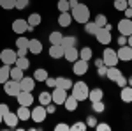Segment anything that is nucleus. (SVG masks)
Instances as JSON below:
<instances>
[{"instance_id": "f257e3e1", "label": "nucleus", "mask_w": 132, "mask_h": 131, "mask_svg": "<svg viewBox=\"0 0 132 131\" xmlns=\"http://www.w3.org/2000/svg\"><path fill=\"white\" fill-rule=\"evenodd\" d=\"M71 14H72V20L81 23V25H85L86 21L90 20V9H88L86 4H78V5H74Z\"/></svg>"}, {"instance_id": "f03ea898", "label": "nucleus", "mask_w": 132, "mask_h": 131, "mask_svg": "<svg viewBox=\"0 0 132 131\" xmlns=\"http://www.w3.org/2000/svg\"><path fill=\"white\" fill-rule=\"evenodd\" d=\"M71 94L76 98L78 101H85L88 99V92H90V89H88V85L85 83V81H76V83H72L71 87Z\"/></svg>"}, {"instance_id": "7ed1b4c3", "label": "nucleus", "mask_w": 132, "mask_h": 131, "mask_svg": "<svg viewBox=\"0 0 132 131\" xmlns=\"http://www.w3.org/2000/svg\"><path fill=\"white\" fill-rule=\"evenodd\" d=\"M16 59H18V53L12 48H4V50L0 51V60L4 62V64H7V66H14Z\"/></svg>"}, {"instance_id": "20e7f679", "label": "nucleus", "mask_w": 132, "mask_h": 131, "mask_svg": "<svg viewBox=\"0 0 132 131\" xmlns=\"http://www.w3.org/2000/svg\"><path fill=\"white\" fill-rule=\"evenodd\" d=\"M102 60L104 64L108 66V67H111V66H118V55H116V51L113 50V48H104V53H102Z\"/></svg>"}, {"instance_id": "39448f33", "label": "nucleus", "mask_w": 132, "mask_h": 131, "mask_svg": "<svg viewBox=\"0 0 132 131\" xmlns=\"http://www.w3.org/2000/svg\"><path fill=\"white\" fill-rule=\"evenodd\" d=\"M4 92L7 94V96H11V98H16L18 94L21 92V87H20V81L16 80H7L5 83H4Z\"/></svg>"}, {"instance_id": "423d86ee", "label": "nucleus", "mask_w": 132, "mask_h": 131, "mask_svg": "<svg viewBox=\"0 0 132 131\" xmlns=\"http://www.w3.org/2000/svg\"><path fill=\"white\" fill-rule=\"evenodd\" d=\"M46 117H48V112H46V108H44L42 105L35 106V108H32L30 119H32L34 122H37V124H42V122L46 121Z\"/></svg>"}, {"instance_id": "0eeeda50", "label": "nucleus", "mask_w": 132, "mask_h": 131, "mask_svg": "<svg viewBox=\"0 0 132 131\" xmlns=\"http://www.w3.org/2000/svg\"><path fill=\"white\" fill-rule=\"evenodd\" d=\"M95 39L99 41L101 44L108 46V44L111 43V30H108V29H104V27H99V30L95 32Z\"/></svg>"}, {"instance_id": "6e6552de", "label": "nucleus", "mask_w": 132, "mask_h": 131, "mask_svg": "<svg viewBox=\"0 0 132 131\" xmlns=\"http://www.w3.org/2000/svg\"><path fill=\"white\" fill-rule=\"evenodd\" d=\"M116 55H118V60L120 62H130L132 60V48L129 44H123L116 50Z\"/></svg>"}, {"instance_id": "1a4fd4ad", "label": "nucleus", "mask_w": 132, "mask_h": 131, "mask_svg": "<svg viewBox=\"0 0 132 131\" xmlns=\"http://www.w3.org/2000/svg\"><path fill=\"white\" fill-rule=\"evenodd\" d=\"M16 99H18V105H21V106H30V105H34V94L30 91H21L16 96Z\"/></svg>"}, {"instance_id": "9d476101", "label": "nucleus", "mask_w": 132, "mask_h": 131, "mask_svg": "<svg viewBox=\"0 0 132 131\" xmlns=\"http://www.w3.org/2000/svg\"><path fill=\"white\" fill-rule=\"evenodd\" d=\"M88 62L86 60H81V59H78V60L72 64V73L74 74H78V76H83V74H86L88 73Z\"/></svg>"}, {"instance_id": "9b49d317", "label": "nucleus", "mask_w": 132, "mask_h": 131, "mask_svg": "<svg viewBox=\"0 0 132 131\" xmlns=\"http://www.w3.org/2000/svg\"><path fill=\"white\" fill-rule=\"evenodd\" d=\"M12 32L14 34H25L28 32V21L25 18H16L12 21Z\"/></svg>"}, {"instance_id": "f8f14e48", "label": "nucleus", "mask_w": 132, "mask_h": 131, "mask_svg": "<svg viewBox=\"0 0 132 131\" xmlns=\"http://www.w3.org/2000/svg\"><path fill=\"white\" fill-rule=\"evenodd\" d=\"M118 32L122 34V36H132V20L129 18H123V20L118 21Z\"/></svg>"}, {"instance_id": "ddd939ff", "label": "nucleus", "mask_w": 132, "mask_h": 131, "mask_svg": "<svg viewBox=\"0 0 132 131\" xmlns=\"http://www.w3.org/2000/svg\"><path fill=\"white\" fill-rule=\"evenodd\" d=\"M67 98V91H63V89H58V87H55V91L51 92V99L55 105H63V101Z\"/></svg>"}, {"instance_id": "4468645a", "label": "nucleus", "mask_w": 132, "mask_h": 131, "mask_svg": "<svg viewBox=\"0 0 132 131\" xmlns=\"http://www.w3.org/2000/svg\"><path fill=\"white\" fill-rule=\"evenodd\" d=\"M4 122H5V126H7V128H18L20 117H18V113H16V112H7V113L4 115Z\"/></svg>"}, {"instance_id": "2eb2a0df", "label": "nucleus", "mask_w": 132, "mask_h": 131, "mask_svg": "<svg viewBox=\"0 0 132 131\" xmlns=\"http://www.w3.org/2000/svg\"><path fill=\"white\" fill-rule=\"evenodd\" d=\"M63 59L67 62H76L79 59V50L76 48V46H71V48H65L63 51Z\"/></svg>"}, {"instance_id": "dca6fc26", "label": "nucleus", "mask_w": 132, "mask_h": 131, "mask_svg": "<svg viewBox=\"0 0 132 131\" xmlns=\"http://www.w3.org/2000/svg\"><path fill=\"white\" fill-rule=\"evenodd\" d=\"M20 87L21 91H34L35 89V80H34V76H23L20 80Z\"/></svg>"}, {"instance_id": "f3484780", "label": "nucleus", "mask_w": 132, "mask_h": 131, "mask_svg": "<svg viewBox=\"0 0 132 131\" xmlns=\"http://www.w3.org/2000/svg\"><path fill=\"white\" fill-rule=\"evenodd\" d=\"M28 51L34 55H41L42 53V43L39 39H28Z\"/></svg>"}, {"instance_id": "a211bd4d", "label": "nucleus", "mask_w": 132, "mask_h": 131, "mask_svg": "<svg viewBox=\"0 0 132 131\" xmlns=\"http://www.w3.org/2000/svg\"><path fill=\"white\" fill-rule=\"evenodd\" d=\"M63 51H65V48H63L62 44H51L50 46V57L58 60V59L63 57Z\"/></svg>"}, {"instance_id": "6ab92c4d", "label": "nucleus", "mask_w": 132, "mask_h": 131, "mask_svg": "<svg viewBox=\"0 0 132 131\" xmlns=\"http://www.w3.org/2000/svg\"><path fill=\"white\" fill-rule=\"evenodd\" d=\"M78 103H79V101L76 99V98H74V96H67V98H65V101H63V106H65V110L67 112H76L78 110Z\"/></svg>"}, {"instance_id": "aec40b11", "label": "nucleus", "mask_w": 132, "mask_h": 131, "mask_svg": "<svg viewBox=\"0 0 132 131\" xmlns=\"http://www.w3.org/2000/svg\"><path fill=\"white\" fill-rule=\"evenodd\" d=\"M120 99L123 103H132V87L130 85H125L120 89Z\"/></svg>"}, {"instance_id": "412c9836", "label": "nucleus", "mask_w": 132, "mask_h": 131, "mask_svg": "<svg viewBox=\"0 0 132 131\" xmlns=\"http://www.w3.org/2000/svg\"><path fill=\"white\" fill-rule=\"evenodd\" d=\"M71 21H74V20H72L71 11H67V12H60V16H58V25H60V27H71Z\"/></svg>"}, {"instance_id": "4be33fe9", "label": "nucleus", "mask_w": 132, "mask_h": 131, "mask_svg": "<svg viewBox=\"0 0 132 131\" xmlns=\"http://www.w3.org/2000/svg\"><path fill=\"white\" fill-rule=\"evenodd\" d=\"M16 113H18V117H20V121H30V115H32V110L30 106H18V110H16Z\"/></svg>"}, {"instance_id": "5701e85b", "label": "nucleus", "mask_w": 132, "mask_h": 131, "mask_svg": "<svg viewBox=\"0 0 132 131\" xmlns=\"http://www.w3.org/2000/svg\"><path fill=\"white\" fill-rule=\"evenodd\" d=\"M122 74H123V73L118 69V66H111V67H108V74H106V78H109L111 81H116Z\"/></svg>"}, {"instance_id": "b1692460", "label": "nucleus", "mask_w": 132, "mask_h": 131, "mask_svg": "<svg viewBox=\"0 0 132 131\" xmlns=\"http://www.w3.org/2000/svg\"><path fill=\"white\" fill-rule=\"evenodd\" d=\"M102 98H104V91L102 89H92L90 92H88V99L92 101V103H95V101H102Z\"/></svg>"}, {"instance_id": "393cba45", "label": "nucleus", "mask_w": 132, "mask_h": 131, "mask_svg": "<svg viewBox=\"0 0 132 131\" xmlns=\"http://www.w3.org/2000/svg\"><path fill=\"white\" fill-rule=\"evenodd\" d=\"M9 73H11V66H7V64H2V66H0V83H2V85L11 78Z\"/></svg>"}, {"instance_id": "a878e982", "label": "nucleus", "mask_w": 132, "mask_h": 131, "mask_svg": "<svg viewBox=\"0 0 132 131\" xmlns=\"http://www.w3.org/2000/svg\"><path fill=\"white\" fill-rule=\"evenodd\" d=\"M56 87H58V89H63V91H71L72 81L69 80V78H65V76H58V78H56Z\"/></svg>"}, {"instance_id": "bb28decb", "label": "nucleus", "mask_w": 132, "mask_h": 131, "mask_svg": "<svg viewBox=\"0 0 132 131\" xmlns=\"http://www.w3.org/2000/svg\"><path fill=\"white\" fill-rule=\"evenodd\" d=\"M92 57H93V51H92L90 46H85V48H81V50H79V59H81V60L90 62Z\"/></svg>"}, {"instance_id": "cd10ccee", "label": "nucleus", "mask_w": 132, "mask_h": 131, "mask_svg": "<svg viewBox=\"0 0 132 131\" xmlns=\"http://www.w3.org/2000/svg\"><path fill=\"white\" fill-rule=\"evenodd\" d=\"M27 21H28V25H30V27H34V29H35L37 25H41L42 18H41V14H39V12H32L30 16L27 18Z\"/></svg>"}, {"instance_id": "c85d7f7f", "label": "nucleus", "mask_w": 132, "mask_h": 131, "mask_svg": "<svg viewBox=\"0 0 132 131\" xmlns=\"http://www.w3.org/2000/svg\"><path fill=\"white\" fill-rule=\"evenodd\" d=\"M48 76H50V74H48V71L42 69V67H39V69L34 71V80H35V81H46Z\"/></svg>"}, {"instance_id": "c756f323", "label": "nucleus", "mask_w": 132, "mask_h": 131, "mask_svg": "<svg viewBox=\"0 0 132 131\" xmlns=\"http://www.w3.org/2000/svg\"><path fill=\"white\" fill-rule=\"evenodd\" d=\"M78 44V39L74 36H63L62 37V46L63 48H71V46H76Z\"/></svg>"}, {"instance_id": "7c9ffc66", "label": "nucleus", "mask_w": 132, "mask_h": 131, "mask_svg": "<svg viewBox=\"0 0 132 131\" xmlns=\"http://www.w3.org/2000/svg\"><path fill=\"white\" fill-rule=\"evenodd\" d=\"M11 80H16V81H20L21 78H23V69H20L18 66H11Z\"/></svg>"}, {"instance_id": "2f4dec72", "label": "nucleus", "mask_w": 132, "mask_h": 131, "mask_svg": "<svg viewBox=\"0 0 132 131\" xmlns=\"http://www.w3.org/2000/svg\"><path fill=\"white\" fill-rule=\"evenodd\" d=\"M62 37H63V34L58 30L51 32L50 34V44H62Z\"/></svg>"}, {"instance_id": "473e14b6", "label": "nucleus", "mask_w": 132, "mask_h": 131, "mask_svg": "<svg viewBox=\"0 0 132 131\" xmlns=\"http://www.w3.org/2000/svg\"><path fill=\"white\" fill-rule=\"evenodd\" d=\"M99 30V27H97V23H95V21H86V23H85V32H86V34H90V36H95V32Z\"/></svg>"}, {"instance_id": "72a5a7b5", "label": "nucleus", "mask_w": 132, "mask_h": 131, "mask_svg": "<svg viewBox=\"0 0 132 131\" xmlns=\"http://www.w3.org/2000/svg\"><path fill=\"white\" fill-rule=\"evenodd\" d=\"M39 103H41L42 106H46V105H50V103H53V99H51V92H41L39 94Z\"/></svg>"}, {"instance_id": "f704fd0d", "label": "nucleus", "mask_w": 132, "mask_h": 131, "mask_svg": "<svg viewBox=\"0 0 132 131\" xmlns=\"http://www.w3.org/2000/svg\"><path fill=\"white\" fill-rule=\"evenodd\" d=\"M14 66H18V67H20V69H28V67H30V60H28V59H27V57H18V59H16V64H14Z\"/></svg>"}, {"instance_id": "c9c22d12", "label": "nucleus", "mask_w": 132, "mask_h": 131, "mask_svg": "<svg viewBox=\"0 0 132 131\" xmlns=\"http://www.w3.org/2000/svg\"><path fill=\"white\" fill-rule=\"evenodd\" d=\"M0 7L5 9V11L14 9L16 7V0H0Z\"/></svg>"}, {"instance_id": "e433bc0d", "label": "nucleus", "mask_w": 132, "mask_h": 131, "mask_svg": "<svg viewBox=\"0 0 132 131\" xmlns=\"http://www.w3.org/2000/svg\"><path fill=\"white\" fill-rule=\"evenodd\" d=\"M113 5H114V9H116V11H122V12H123V11L129 7V2H127V0H114Z\"/></svg>"}, {"instance_id": "4c0bfd02", "label": "nucleus", "mask_w": 132, "mask_h": 131, "mask_svg": "<svg viewBox=\"0 0 132 131\" xmlns=\"http://www.w3.org/2000/svg\"><path fill=\"white\" fill-rule=\"evenodd\" d=\"M56 7H58V11H60V12H67V11H71V5H69V0H58Z\"/></svg>"}, {"instance_id": "58836bf2", "label": "nucleus", "mask_w": 132, "mask_h": 131, "mask_svg": "<svg viewBox=\"0 0 132 131\" xmlns=\"http://www.w3.org/2000/svg\"><path fill=\"white\" fill-rule=\"evenodd\" d=\"M92 110L95 112V113H102V112L106 110V106H104L102 101H95V103H92Z\"/></svg>"}, {"instance_id": "ea45409f", "label": "nucleus", "mask_w": 132, "mask_h": 131, "mask_svg": "<svg viewBox=\"0 0 132 131\" xmlns=\"http://www.w3.org/2000/svg\"><path fill=\"white\" fill-rule=\"evenodd\" d=\"M86 128H88V126H86V122L79 121V122H74V124L71 126V131H85Z\"/></svg>"}, {"instance_id": "a19ab883", "label": "nucleus", "mask_w": 132, "mask_h": 131, "mask_svg": "<svg viewBox=\"0 0 132 131\" xmlns=\"http://www.w3.org/2000/svg\"><path fill=\"white\" fill-rule=\"evenodd\" d=\"M93 21L97 23V27H104V25L108 23V18H106V14H97Z\"/></svg>"}, {"instance_id": "79ce46f5", "label": "nucleus", "mask_w": 132, "mask_h": 131, "mask_svg": "<svg viewBox=\"0 0 132 131\" xmlns=\"http://www.w3.org/2000/svg\"><path fill=\"white\" fill-rule=\"evenodd\" d=\"M16 46H18V48H28V39L23 37V36H20V37L16 39Z\"/></svg>"}, {"instance_id": "37998d69", "label": "nucleus", "mask_w": 132, "mask_h": 131, "mask_svg": "<svg viewBox=\"0 0 132 131\" xmlns=\"http://www.w3.org/2000/svg\"><path fill=\"white\" fill-rule=\"evenodd\" d=\"M30 4V0H16V7L14 9H18V11H23L27 5Z\"/></svg>"}, {"instance_id": "c03bdc74", "label": "nucleus", "mask_w": 132, "mask_h": 131, "mask_svg": "<svg viewBox=\"0 0 132 131\" xmlns=\"http://www.w3.org/2000/svg\"><path fill=\"white\" fill-rule=\"evenodd\" d=\"M97 74H99L101 78H106V74H108V66H106V64L99 66V67H97Z\"/></svg>"}, {"instance_id": "a18cd8bd", "label": "nucleus", "mask_w": 132, "mask_h": 131, "mask_svg": "<svg viewBox=\"0 0 132 131\" xmlns=\"http://www.w3.org/2000/svg\"><path fill=\"white\" fill-rule=\"evenodd\" d=\"M95 129H97V131H109V129H111V126H109V124H106V122H97Z\"/></svg>"}, {"instance_id": "49530a36", "label": "nucleus", "mask_w": 132, "mask_h": 131, "mask_svg": "<svg viewBox=\"0 0 132 131\" xmlns=\"http://www.w3.org/2000/svg\"><path fill=\"white\" fill-rule=\"evenodd\" d=\"M86 126H88V128H95V126H97L95 115H88V117H86Z\"/></svg>"}, {"instance_id": "de8ad7c7", "label": "nucleus", "mask_w": 132, "mask_h": 131, "mask_svg": "<svg viewBox=\"0 0 132 131\" xmlns=\"http://www.w3.org/2000/svg\"><path fill=\"white\" fill-rule=\"evenodd\" d=\"M55 131H71V126L60 122V124H56V126H55Z\"/></svg>"}, {"instance_id": "09e8293b", "label": "nucleus", "mask_w": 132, "mask_h": 131, "mask_svg": "<svg viewBox=\"0 0 132 131\" xmlns=\"http://www.w3.org/2000/svg\"><path fill=\"white\" fill-rule=\"evenodd\" d=\"M114 83H116L120 89H122V87H125V85H129V83H127V76H123V74H122V76H120L116 81H114Z\"/></svg>"}, {"instance_id": "8fccbe9b", "label": "nucleus", "mask_w": 132, "mask_h": 131, "mask_svg": "<svg viewBox=\"0 0 132 131\" xmlns=\"http://www.w3.org/2000/svg\"><path fill=\"white\" fill-rule=\"evenodd\" d=\"M44 83H46V85H48L50 89H55V87H56V78H50V76H48Z\"/></svg>"}, {"instance_id": "3c124183", "label": "nucleus", "mask_w": 132, "mask_h": 131, "mask_svg": "<svg viewBox=\"0 0 132 131\" xmlns=\"http://www.w3.org/2000/svg\"><path fill=\"white\" fill-rule=\"evenodd\" d=\"M7 112H11L9 105H7V103H0V115H5Z\"/></svg>"}, {"instance_id": "603ef678", "label": "nucleus", "mask_w": 132, "mask_h": 131, "mask_svg": "<svg viewBox=\"0 0 132 131\" xmlns=\"http://www.w3.org/2000/svg\"><path fill=\"white\" fill-rule=\"evenodd\" d=\"M16 53H18V57H27L28 55V48H18Z\"/></svg>"}, {"instance_id": "864d4df0", "label": "nucleus", "mask_w": 132, "mask_h": 131, "mask_svg": "<svg viewBox=\"0 0 132 131\" xmlns=\"http://www.w3.org/2000/svg\"><path fill=\"white\" fill-rule=\"evenodd\" d=\"M44 108H46V112H48V113H55V112H56V106H55V105H46V106H44Z\"/></svg>"}, {"instance_id": "5fc2aeb1", "label": "nucleus", "mask_w": 132, "mask_h": 131, "mask_svg": "<svg viewBox=\"0 0 132 131\" xmlns=\"http://www.w3.org/2000/svg\"><path fill=\"white\" fill-rule=\"evenodd\" d=\"M123 44H127V36H122V34H120V37H118V46H123Z\"/></svg>"}, {"instance_id": "6e6d98bb", "label": "nucleus", "mask_w": 132, "mask_h": 131, "mask_svg": "<svg viewBox=\"0 0 132 131\" xmlns=\"http://www.w3.org/2000/svg\"><path fill=\"white\" fill-rule=\"evenodd\" d=\"M125 12V18H129V20H132V7H127V9L123 11Z\"/></svg>"}, {"instance_id": "4d7b16f0", "label": "nucleus", "mask_w": 132, "mask_h": 131, "mask_svg": "<svg viewBox=\"0 0 132 131\" xmlns=\"http://www.w3.org/2000/svg\"><path fill=\"white\" fill-rule=\"evenodd\" d=\"M78 4H79L78 0H69V5H71V9L74 7V5H78Z\"/></svg>"}, {"instance_id": "13d9d810", "label": "nucleus", "mask_w": 132, "mask_h": 131, "mask_svg": "<svg viewBox=\"0 0 132 131\" xmlns=\"http://www.w3.org/2000/svg\"><path fill=\"white\" fill-rule=\"evenodd\" d=\"M102 64H104V60H102V59H97V60H95V67H99Z\"/></svg>"}, {"instance_id": "bf43d9fd", "label": "nucleus", "mask_w": 132, "mask_h": 131, "mask_svg": "<svg viewBox=\"0 0 132 131\" xmlns=\"http://www.w3.org/2000/svg\"><path fill=\"white\" fill-rule=\"evenodd\" d=\"M127 44L132 48V36H129V37H127Z\"/></svg>"}, {"instance_id": "052dcab7", "label": "nucleus", "mask_w": 132, "mask_h": 131, "mask_svg": "<svg viewBox=\"0 0 132 131\" xmlns=\"http://www.w3.org/2000/svg\"><path fill=\"white\" fill-rule=\"evenodd\" d=\"M127 83H129V85L132 87V74H130V76H127Z\"/></svg>"}, {"instance_id": "680f3d73", "label": "nucleus", "mask_w": 132, "mask_h": 131, "mask_svg": "<svg viewBox=\"0 0 132 131\" xmlns=\"http://www.w3.org/2000/svg\"><path fill=\"white\" fill-rule=\"evenodd\" d=\"M127 2H129V7H132V0H127Z\"/></svg>"}, {"instance_id": "e2e57ef3", "label": "nucleus", "mask_w": 132, "mask_h": 131, "mask_svg": "<svg viewBox=\"0 0 132 131\" xmlns=\"http://www.w3.org/2000/svg\"><path fill=\"white\" fill-rule=\"evenodd\" d=\"M0 122H4V115H0Z\"/></svg>"}]
</instances>
